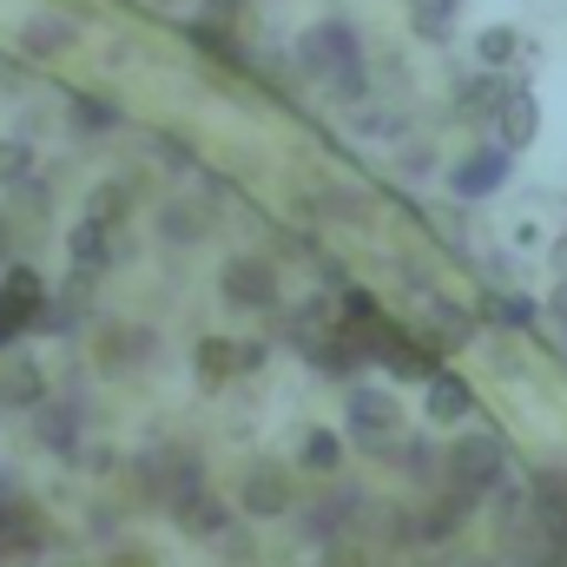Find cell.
Here are the masks:
<instances>
[{
	"label": "cell",
	"instance_id": "obj_1",
	"mask_svg": "<svg viewBox=\"0 0 567 567\" xmlns=\"http://www.w3.org/2000/svg\"><path fill=\"white\" fill-rule=\"evenodd\" d=\"M502 475H508V442L502 435H488V429H462L449 449H442V488L449 495H462L468 508L488 495V488H502Z\"/></svg>",
	"mask_w": 567,
	"mask_h": 567
},
{
	"label": "cell",
	"instance_id": "obj_2",
	"mask_svg": "<svg viewBox=\"0 0 567 567\" xmlns=\"http://www.w3.org/2000/svg\"><path fill=\"white\" fill-rule=\"evenodd\" d=\"M350 442L363 455H396V442H403V403L390 390H350Z\"/></svg>",
	"mask_w": 567,
	"mask_h": 567
},
{
	"label": "cell",
	"instance_id": "obj_3",
	"mask_svg": "<svg viewBox=\"0 0 567 567\" xmlns=\"http://www.w3.org/2000/svg\"><path fill=\"white\" fill-rule=\"evenodd\" d=\"M238 508H245L251 522L290 515V508H297V475H290L284 462H271V455H258V462L238 475Z\"/></svg>",
	"mask_w": 567,
	"mask_h": 567
},
{
	"label": "cell",
	"instance_id": "obj_4",
	"mask_svg": "<svg viewBox=\"0 0 567 567\" xmlns=\"http://www.w3.org/2000/svg\"><path fill=\"white\" fill-rule=\"evenodd\" d=\"M303 66L317 73V80H337L343 93H357L363 80V60H357V40H350V27H337V20H323V27H310L303 33Z\"/></svg>",
	"mask_w": 567,
	"mask_h": 567
},
{
	"label": "cell",
	"instance_id": "obj_5",
	"mask_svg": "<svg viewBox=\"0 0 567 567\" xmlns=\"http://www.w3.org/2000/svg\"><path fill=\"white\" fill-rule=\"evenodd\" d=\"M47 317V284L33 278L27 265H13L7 278H0V350L27 330V323H40Z\"/></svg>",
	"mask_w": 567,
	"mask_h": 567
},
{
	"label": "cell",
	"instance_id": "obj_6",
	"mask_svg": "<svg viewBox=\"0 0 567 567\" xmlns=\"http://www.w3.org/2000/svg\"><path fill=\"white\" fill-rule=\"evenodd\" d=\"M218 284H225V303H238V310H278V265L271 258H231Z\"/></svg>",
	"mask_w": 567,
	"mask_h": 567
},
{
	"label": "cell",
	"instance_id": "obj_7",
	"mask_svg": "<svg viewBox=\"0 0 567 567\" xmlns=\"http://www.w3.org/2000/svg\"><path fill=\"white\" fill-rule=\"evenodd\" d=\"M172 522H178V535H192V542H225V528H231V508L198 482V488H185L172 508H165Z\"/></svg>",
	"mask_w": 567,
	"mask_h": 567
},
{
	"label": "cell",
	"instance_id": "obj_8",
	"mask_svg": "<svg viewBox=\"0 0 567 567\" xmlns=\"http://www.w3.org/2000/svg\"><path fill=\"white\" fill-rule=\"evenodd\" d=\"M423 410H429V423H435V429H455V423H468V410H475V390H468L462 377L435 370V377H429V390H423Z\"/></svg>",
	"mask_w": 567,
	"mask_h": 567
},
{
	"label": "cell",
	"instance_id": "obj_9",
	"mask_svg": "<svg viewBox=\"0 0 567 567\" xmlns=\"http://www.w3.org/2000/svg\"><path fill=\"white\" fill-rule=\"evenodd\" d=\"M502 172H508V145H495V152H468V158L449 172V185H455L462 198H488V192L502 185Z\"/></svg>",
	"mask_w": 567,
	"mask_h": 567
},
{
	"label": "cell",
	"instance_id": "obj_10",
	"mask_svg": "<svg viewBox=\"0 0 567 567\" xmlns=\"http://www.w3.org/2000/svg\"><path fill=\"white\" fill-rule=\"evenodd\" d=\"M192 363H198V383H205V390H218V383H231V377L245 370V350H238V343H225V337H205Z\"/></svg>",
	"mask_w": 567,
	"mask_h": 567
},
{
	"label": "cell",
	"instance_id": "obj_11",
	"mask_svg": "<svg viewBox=\"0 0 567 567\" xmlns=\"http://www.w3.org/2000/svg\"><path fill=\"white\" fill-rule=\"evenodd\" d=\"M495 120H502V145H528L535 140V126H542V106H535L528 93H502Z\"/></svg>",
	"mask_w": 567,
	"mask_h": 567
},
{
	"label": "cell",
	"instance_id": "obj_12",
	"mask_svg": "<svg viewBox=\"0 0 567 567\" xmlns=\"http://www.w3.org/2000/svg\"><path fill=\"white\" fill-rule=\"evenodd\" d=\"M297 462H303L310 475H337V468H343V435H337V429H303Z\"/></svg>",
	"mask_w": 567,
	"mask_h": 567
},
{
	"label": "cell",
	"instance_id": "obj_13",
	"mask_svg": "<svg viewBox=\"0 0 567 567\" xmlns=\"http://www.w3.org/2000/svg\"><path fill=\"white\" fill-rule=\"evenodd\" d=\"M40 396H47V377H40L33 363H7V370H0V403H7V410H33Z\"/></svg>",
	"mask_w": 567,
	"mask_h": 567
},
{
	"label": "cell",
	"instance_id": "obj_14",
	"mask_svg": "<svg viewBox=\"0 0 567 567\" xmlns=\"http://www.w3.org/2000/svg\"><path fill=\"white\" fill-rule=\"evenodd\" d=\"M106 258H113V225L86 218V225L73 231V265H80V271H93V265H106Z\"/></svg>",
	"mask_w": 567,
	"mask_h": 567
},
{
	"label": "cell",
	"instance_id": "obj_15",
	"mask_svg": "<svg viewBox=\"0 0 567 567\" xmlns=\"http://www.w3.org/2000/svg\"><path fill=\"white\" fill-rule=\"evenodd\" d=\"M145 350H152V337H145V330H106V343H100V363H106V370H133Z\"/></svg>",
	"mask_w": 567,
	"mask_h": 567
},
{
	"label": "cell",
	"instance_id": "obj_16",
	"mask_svg": "<svg viewBox=\"0 0 567 567\" xmlns=\"http://www.w3.org/2000/svg\"><path fill=\"white\" fill-rule=\"evenodd\" d=\"M528 508L535 515H567V468H535V482H528Z\"/></svg>",
	"mask_w": 567,
	"mask_h": 567
},
{
	"label": "cell",
	"instance_id": "obj_17",
	"mask_svg": "<svg viewBox=\"0 0 567 567\" xmlns=\"http://www.w3.org/2000/svg\"><path fill=\"white\" fill-rule=\"evenodd\" d=\"M410 13H416V27H423L429 40H449V20H455V0H410Z\"/></svg>",
	"mask_w": 567,
	"mask_h": 567
},
{
	"label": "cell",
	"instance_id": "obj_18",
	"mask_svg": "<svg viewBox=\"0 0 567 567\" xmlns=\"http://www.w3.org/2000/svg\"><path fill=\"white\" fill-rule=\"evenodd\" d=\"M475 53H482L488 66H508V60L522 53V40H515V27H488V33L475 40Z\"/></svg>",
	"mask_w": 567,
	"mask_h": 567
},
{
	"label": "cell",
	"instance_id": "obj_19",
	"mask_svg": "<svg viewBox=\"0 0 567 567\" xmlns=\"http://www.w3.org/2000/svg\"><path fill=\"white\" fill-rule=\"evenodd\" d=\"M165 238H172V245H192V238H198V212L172 205V212H165Z\"/></svg>",
	"mask_w": 567,
	"mask_h": 567
},
{
	"label": "cell",
	"instance_id": "obj_20",
	"mask_svg": "<svg viewBox=\"0 0 567 567\" xmlns=\"http://www.w3.org/2000/svg\"><path fill=\"white\" fill-rule=\"evenodd\" d=\"M495 317L515 323V330H528V323H535V303H528V297H495Z\"/></svg>",
	"mask_w": 567,
	"mask_h": 567
},
{
	"label": "cell",
	"instance_id": "obj_21",
	"mask_svg": "<svg viewBox=\"0 0 567 567\" xmlns=\"http://www.w3.org/2000/svg\"><path fill=\"white\" fill-rule=\"evenodd\" d=\"M7 258H13V218L0 212V265H7Z\"/></svg>",
	"mask_w": 567,
	"mask_h": 567
},
{
	"label": "cell",
	"instance_id": "obj_22",
	"mask_svg": "<svg viewBox=\"0 0 567 567\" xmlns=\"http://www.w3.org/2000/svg\"><path fill=\"white\" fill-rule=\"evenodd\" d=\"M113 567H152V561H145V555H133V548H126V555H113Z\"/></svg>",
	"mask_w": 567,
	"mask_h": 567
}]
</instances>
